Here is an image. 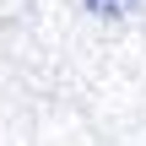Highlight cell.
<instances>
[{
	"mask_svg": "<svg viewBox=\"0 0 146 146\" xmlns=\"http://www.w3.org/2000/svg\"><path fill=\"white\" fill-rule=\"evenodd\" d=\"M87 5H92V11H103V16H119V11H130L135 0H87Z\"/></svg>",
	"mask_w": 146,
	"mask_h": 146,
	"instance_id": "cell-1",
	"label": "cell"
}]
</instances>
